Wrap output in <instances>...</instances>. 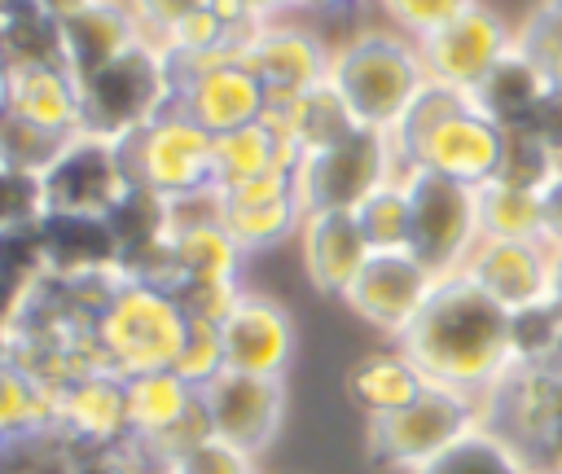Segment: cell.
I'll use <instances>...</instances> for the list:
<instances>
[{"label":"cell","mask_w":562,"mask_h":474,"mask_svg":"<svg viewBox=\"0 0 562 474\" xmlns=\"http://www.w3.org/2000/svg\"><path fill=\"white\" fill-rule=\"evenodd\" d=\"M400 347L435 386L483 399L514 369V312L483 294L465 272H448L400 334Z\"/></svg>","instance_id":"6da1fadb"},{"label":"cell","mask_w":562,"mask_h":474,"mask_svg":"<svg viewBox=\"0 0 562 474\" xmlns=\"http://www.w3.org/2000/svg\"><path fill=\"white\" fill-rule=\"evenodd\" d=\"M400 167H422L448 180H461L470 189L496 180L501 167V140L505 127H496L470 92L443 88V83H426L417 92V101L408 105V114L395 123L391 132Z\"/></svg>","instance_id":"7a4b0ae2"},{"label":"cell","mask_w":562,"mask_h":474,"mask_svg":"<svg viewBox=\"0 0 562 474\" xmlns=\"http://www.w3.org/2000/svg\"><path fill=\"white\" fill-rule=\"evenodd\" d=\"M426 83L417 40L400 31H360L329 57V88L342 97L351 119L373 132H395Z\"/></svg>","instance_id":"3957f363"},{"label":"cell","mask_w":562,"mask_h":474,"mask_svg":"<svg viewBox=\"0 0 562 474\" xmlns=\"http://www.w3.org/2000/svg\"><path fill=\"white\" fill-rule=\"evenodd\" d=\"M92 338L101 347V360L123 377L176 369L189 338V312L176 290L119 276V285L92 316Z\"/></svg>","instance_id":"277c9868"},{"label":"cell","mask_w":562,"mask_h":474,"mask_svg":"<svg viewBox=\"0 0 562 474\" xmlns=\"http://www.w3.org/2000/svg\"><path fill=\"white\" fill-rule=\"evenodd\" d=\"M176 105V70L154 35H140L127 53L83 79V127L92 136L123 140L162 110Z\"/></svg>","instance_id":"5b68a950"},{"label":"cell","mask_w":562,"mask_h":474,"mask_svg":"<svg viewBox=\"0 0 562 474\" xmlns=\"http://www.w3.org/2000/svg\"><path fill=\"white\" fill-rule=\"evenodd\" d=\"M487 426L483 421V399L452 391V386H426L413 404H404L400 413L373 417L364 430V452L378 470H400L413 474L426 461H435L439 452H448L457 439H465L470 430Z\"/></svg>","instance_id":"8992f818"},{"label":"cell","mask_w":562,"mask_h":474,"mask_svg":"<svg viewBox=\"0 0 562 474\" xmlns=\"http://www.w3.org/2000/svg\"><path fill=\"white\" fill-rule=\"evenodd\" d=\"M211 132L193 123L180 105L162 110L132 136H123V158L132 171V184H145L162 193L167 202H189L206 198L211 189Z\"/></svg>","instance_id":"52a82bcc"},{"label":"cell","mask_w":562,"mask_h":474,"mask_svg":"<svg viewBox=\"0 0 562 474\" xmlns=\"http://www.w3.org/2000/svg\"><path fill=\"white\" fill-rule=\"evenodd\" d=\"M404 189H408V250L435 272H461L465 259L474 255V246L483 241L479 228V189L408 167L404 171Z\"/></svg>","instance_id":"ba28073f"},{"label":"cell","mask_w":562,"mask_h":474,"mask_svg":"<svg viewBox=\"0 0 562 474\" xmlns=\"http://www.w3.org/2000/svg\"><path fill=\"white\" fill-rule=\"evenodd\" d=\"M400 171L404 167L391 132L356 127L338 145L303 154L294 167V180H299L303 211H356L378 184L395 180Z\"/></svg>","instance_id":"9c48e42d"},{"label":"cell","mask_w":562,"mask_h":474,"mask_svg":"<svg viewBox=\"0 0 562 474\" xmlns=\"http://www.w3.org/2000/svg\"><path fill=\"white\" fill-rule=\"evenodd\" d=\"M44 206L66 215H110L119 198L132 189V171L123 158V145L110 136L75 132L66 149L53 158V167L40 176Z\"/></svg>","instance_id":"30bf717a"},{"label":"cell","mask_w":562,"mask_h":474,"mask_svg":"<svg viewBox=\"0 0 562 474\" xmlns=\"http://www.w3.org/2000/svg\"><path fill=\"white\" fill-rule=\"evenodd\" d=\"M514 40L518 31H509V22L496 9L470 4L465 13H457L426 40H417V53H422L426 79L457 92H474L487 79V70L514 48Z\"/></svg>","instance_id":"8fae6325"},{"label":"cell","mask_w":562,"mask_h":474,"mask_svg":"<svg viewBox=\"0 0 562 474\" xmlns=\"http://www.w3.org/2000/svg\"><path fill=\"white\" fill-rule=\"evenodd\" d=\"M435 272L413 255V250H373L369 263L356 272L351 290L342 294V303L373 329L400 338L417 312L426 307L430 290H435Z\"/></svg>","instance_id":"7c38bea8"},{"label":"cell","mask_w":562,"mask_h":474,"mask_svg":"<svg viewBox=\"0 0 562 474\" xmlns=\"http://www.w3.org/2000/svg\"><path fill=\"white\" fill-rule=\"evenodd\" d=\"M215 215L233 233V241L246 255H255V250L281 246L285 237H299V224H303L307 211H303V198H299V180L285 167V171H268L259 180L220 189L215 193Z\"/></svg>","instance_id":"4fadbf2b"},{"label":"cell","mask_w":562,"mask_h":474,"mask_svg":"<svg viewBox=\"0 0 562 474\" xmlns=\"http://www.w3.org/2000/svg\"><path fill=\"white\" fill-rule=\"evenodd\" d=\"M176 105L193 123H202L211 136H220V132L259 123L263 105H268V92L241 57H215L206 66L176 70Z\"/></svg>","instance_id":"5bb4252c"},{"label":"cell","mask_w":562,"mask_h":474,"mask_svg":"<svg viewBox=\"0 0 562 474\" xmlns=\"http://www.w3.org/2000/svg\"><path fill=\"white\" fill-rule=\"evenodd\" d=\"M53 435L79 452L127 443V377L114 369H92L61 382L53 391Z\"/></svg>","instance_id":"9a60e30c"},{"label":"cell","mask_w":562,"mask_h":474,"mask_svg":"<svg viewBox=\"0 0 562 474\" xmlns=\"http://www.w3.org/2000/svg\"><path fill=\"white\" fill-rule=\"evenodd\" d=\"M202 404L211 417V430L220 439H228L241 452H263L272 443V435L281 430V413H285V391L281 377H263V373H237L224 369L220 377H211L202 386Z\"/></svg>","instance_id":"2e32d148"},{"label":"cell","mask_w":562,"mask_h":474,"mask_svg":"<svg viewBox=\"0 0 562 474\" xmlns=\"http://www.w3.org/2000/svg\"><path fill=\"white\" fill-rule=\"evenodd\" d=\"M483 294H492L505 312L536 307L553 298V246L527 237H483L461 268Z\"/></svg>","instance_id":"e0dca14e"},{"label":"cell","mask_w":562,"mask_h":474,"mask_svg":"<svg viewBox=\"0 0 562 474\" xmlns=\"http://www.w3.org/2000/svg\"><path fill=\"white\" fill-rule=\"evenodd\" d=\"M329 57L334 53L312 31L290 26L281 18L259 22L250 40L241 44V61L255 70L268 97H299V92L321 88L329 79Z\"/></svg>","instance_id":"ac0fdd59"},{"label":"cell","mask_w":562,"mask_h":474,"mask_svg":"<svg viewBox=\"0 0 562 474\" xmlns=\"http://www.w3.org/2000/svg\"><path fill=\"white\" fill-rule=\"evenodd\" d=\"M220 342L228 369L281 377L294 356V320L277 298L241 290L228 316L220 320Z\"/></svg>","instance_id":"d6986e66"},{"label":"cell","mask_w":562,"mask_h":474,"mask_svg":"<svg viewBox=\"0 0 562 474\" xmlns=\"http://www.w3.org/2000/svg\"><path fill=\"white\" fill-rule=\"evenodd\" d=\"M241 246L215 215V193L176 202V233H171V259H176V290L180 285H237Z\"/></svg>","instance_id":"ffe728a7"},{"label":"cell","mask_w":562,"mask_h":474,"mask_svg":"<svg viewBox=\"0 0 562 474\" xmlns=\"http://www.w3.org/2000/svg\"><path fill=\"white\" fill-rule=\"evenodd\" d=\"M299 255H303L307 281L321 294L342 298L351 290L356 272L369 263L373 246H369L356 211H307L299 224Z\"/></svg>","instance_id":"44dd1931"},{"label":"cell","mask_w":562,"mask_h":474,"mask_svg":"<svg viewBox=\"0 0 562 474\" xmlns=\"http://www.w3.org/2000/svg\"><path fill=\"white\" fill-rule=\"evenodd\" d=\"M9 114L75 136L83 127V83L61 57L9 61Z\"/></svg>","instance_id":"7402d4cb"},{"label":"cell","mask_w":562,"mask_h":474,"mask_svg":"<svg viewBox=\"0 0 562 474\" xmlns=\"http://www.w3.org/2000/svg\"><path fill=\"white\" fill-rule=\"evenodd\" d=\"M140 35H149L132 9V0H88L75 13L57 18V40H61V61L79 75H97L110 66L119 53H127Z\"/></svg>","instance_id":"603a6c76"},{"label":"cell","mask_w":562,"mask_h":474,"mask_svg":"<svg viewBox=\"0 0 562 474\" xmlns=\"http://www.w3.org/2000/svg\"><path fill=\"white\" fill-rule=\"evenodd\" d=\"M35 228H40L44 272L70 276V281L119 272V246H114V233H110V219L105 215L44 211Z\"/></svg>","instance_id":"cb8c5ba5"},{"label":"cell","mask_w":562,"mask_h":474,"mask_svg":"<svg viewBox=\"0 0 562 474\" xmlns=\"http://www.w3.org/2000/svg\"><path fill=\"white\" fill-rule=\"evenodd\" d=\"M549 92H553L549 70H544L527 48H518V40H514V48L487 70V79H483L470 97H474V105H479L496 127H527L531 114L540 110V101H544Z\"/></svg>","instance_id":"d4e9b609"},{"label":"cell","mask_w":562,"mask_h":474,"mask_svg":"<svg viewBox=\"0 0 562 474\" xmlns=\"http://www.w3.org/2000/svg\"><path fill=\"white\" fill-rule=\"evenodd\" d=\"M342 386H347V399L364 413V421H373V417H386V413H400L404 404H413L430 386V377L417 369V360L404 347H391V351L360 356L347 369Z\"/></svg>","instance_id":"484cf974"},{"label":"cell","mask_w":562,"mask_h":474,"mask_svg":"<svg viewBox=\"0 0 562 474\" xmlns=\"http://www.w3.org/2000/svg\"><path fill=\"white\" fill-rule=\"evenodd\" d=\"M193 404H198V386L184 382L176 369H154V373L127 377V430H132V443H140L145 452L158 448Z\"/></svg>","instance_id":"4316f807"},{"label":"cell","mask_w":562,"mask_h":474,"mask_svg":"<svg viewBox=\"0 0 562 474\" xmlns=\"http://www.w3.org/2000/svg\"><path fill=\"white\" fill-rule=\"evenodd\" d=\"M294 171L299 154L290 145H281L263 123H246L233 132H220L211 140V189H233L246 180H259L268 171Z\"/></svg>","instance_id":"83f0119b"},{"label":"cell","mask_w":562,"mask_h":474,"mask_svg":"<svg viewBox=\"0 0 562 474\" xmlns=\"http://www.w3.org/2000/svg\"><path fill=\"white\" fill-rule=\"evenodd\" d=\"M44 435H53V391L31 369H22L0 342V443L9 452Z\"/></svg>","instance_id":"f1b7e54d"},{"label":"cell","mask_w":562,"mask_h":474,"mask_svg":"<svg viewBox=\"0 0 562 474\" xmlns=\"http://www.w3.org/2000/svg\"><path fill=\"white\" fill-rule=\"evenodd\" d=\"M413 474H536V470H531V461L522 456L518 443H509L492 426H479Z\"/></svg>","instance_id":"f546056e"},{"label":"cell","mask_w":562,"mask_h":474,"mask_svg":"<svg viewBox=\"0 0 562 474\" xmlns=\"http://www.w3.org/2000/svg\"><path fill=\"white\" fill-rule=\"evenodd\" d=\"M479 228L483 237H527L544 241V211L540 189H522L509 180L479 184Z\"/></svg>","instance_id":"4dcf8cb0"},{"label":"cell","mask_w":562,"mask_h":474,"mask_svg":"<svg viewBox=\"0 0 562 474\" xmlns=\"http://www.w3.org/2000/svg\"><path fill=\"white\" fill-rule=\"evenodd\" d=\"M356 219L369 237L373 250H408V189H404V171L386 184H378L360 206H356Z\"/></svg>","instance_id":"1f68e13d"},{"label":"cell","mask_w":562,"mask_h":474,"mask_svg":"<svg viewBox=\"0 0 562 474\" xmlns=\"http://www.w3.org/2000/svg\"><path fill=\"white\" fill-rule=\"evenodd\" d=\"M70 136H57L48 127H35L18 114L4 110L0 119V167L9 171H26V176H44L53 167V158L66 149Z\"/></svg>","instance_id":"d6a6232c"},{"label":"cell","mask_w":562,"mask_h":474,"mask_svg":"<svg viewBox=\"0 0 562 474\" xmlns=\"http://www.w3.org/2000/svg\"><path fill=\"white\" fill-rule=\"evenodd\" d=\"M558 351H562V303L558 298L514 312V364L549 369Z\"/></svg>","instance_id":"836d02e7"},{"label":"cell","mask_w":562,"mask_h":474,"mask_svg":"<svg viewBox=\"0 0 562 474\" xmlns=\"http://www.w3.org/2000/svg\"><path fill=\"white\" fill-rule=\"evenodd\" d=\"M553 171H558V158L544 149V140L531 127H505L496 180H509L522 189H544L553 180Z\"/></svg>","instance_id":"e575fe53"},{"label":"cell","mask_w":562,"mask_h":474,"mask_svg":"<svg viewBox=\"0 0 562 474\" xmlns=\"http://www.w3.org/2000/svg\"><path fill=\"white\" fill-rule=\"evenodd\" d=\"M479 0H378V9L386 13V22L408 35V40H426L430 31H439L443 22H452L457 13H465Z\"/></svg>","instance_id":"d590c367"},{"label":"cell","mask_w":562,"mask_h":474,"mask_svg":"<svg viewBox=\"0 0 562 474\" xmlns=\"http://www.w3.org/2000/svg\"><path fill=\"white\" fill-rule=\"evenodd\" d=\"M224 369H228V364H224L220 325H211V320H189V338H184V347H180L176 373L202 391V386H206L211 377H220Z\"/></svg>","instance_id":"8d00e7d4"},{"label":"cell","mask_w":562,"mask_h":474,"mask_svg":"<svg viewBox=\"0 0 562 474\" xmlns=\"http://www.w3.org/2000/svg\"><path fill=\"white\" fill-rule=\"evenodd\" d=\"M167 474H255L250 470V452L233 448L220 435H206L202 443H193L189 452H180L176 461L162 465Z\"/></svg>","instance_id":"74e56055"},{"label":"cell","mask_w":562,"mask_h":474,"mask_svg":"<svg viewBox=\"0 0 562 474\" xmlns=\"http://www.w3.org/2000/svg\"><path fill=\"white\" fill-rule=\"evenodd\" d=\"M44 184L40 176H26V171H9L0 167V233L4 228H26L44 215Z\"/></svg>","instance_id":"f35d334b"},{"label":"cell","mask_w":562,"mask_h":474,"mask_svg":"<svg viewBox=\"0 0 562 474\" xmlns=\"http://www.w3.org/2000/svg\"><path fill=\"white\" fill-rule=\"evenodd\" d=\"M540 140H544V149L558 158V167H562V92L553 88L544 101H540V110L531 114V123H527Z\"/></svg>","instance_id":"ab89813d"},{"label":"cell","mask_w":562,"mask_h":474,"mask_svg":"<svg viewBox=\"0 0 562 474\" xmlns=\"http://www.w3.org/2000/svg\"><path fill=\"white\" fill-rule=\"evenodd\" d=\"M198 4H206V0H132V9H136V18H140V26L149 35H162L176 18H184Z\"/></svg>","instance_id":"60d3db41"},{"label":"cell","mask_w":562,"mask_h":474,"mask_svg":"<svg viewBox=\"0 0 562 474\" xmlns=\"http://www.w3.org/2000/svg\"><path fill=\"white\" fill-rule=\"evenodd\" d=\"M540 211H544V241L553 250H562V167L553 171V180L540 189Z\"/></svg>","instance_id":"b9f144b4"},{"label":"cell","mask_w":562,"mask_h":474,"mask_svg":"<svg viewBox=\"0 0 562 474\" xmlns=\"http://www.w3.org/2000/svg\"><path fill=\"white\" fill-rule=\"evenodd\" d=\"M360 0H294V9H307V13H342V9H356Z\"/></svg>","instance_id":"7bdbcfd3"},{"label":"cell","mask_w":562,"mask_h":474,"mask_svg":"<svg viewBox=\"0 0 562 474\" xmlns=\"http://www.w3.org/2000/svg\"><path fill=\"white\" fill-rule=\"evenodd\" d=\"M250 9H255V18H263V22H272V18H281L285 9H294V0H246Z\"/></svg>","instance_id":"ee69618b"},{"label":"cell","mask_w":562,"mask_h":474,"mask_svg":"<svg viewBox=\"0 0 562 474\" xmlns=\"http://www.w3.org/2000/svg\"><path fill=\"white\" fill-rule=\"evenodd\" d=\"M79 4H88V0H40V9H48L53 18H66V13H75Z\"/></svg>","instance_id":"f6af8a7d"},{"label":"cell","mask_w":562,"mask_h":474,"mask_svg":"<svg viewBox=\"0 0 562 474\" xmlns=\"http://www.w3.org/2000/svg\"><path fill=\"white\" fill-rule=\"evenodd\" d=\"M4 110H9V57L0 48V119H4Z\"/></svg>","instance_id":"bcb514c9"},{"label":"cell","mask_w":562,"mask_h":474,"mask_svg":"<svg viewBox=\"0 0 562 474\" xmlns=\"http://www.w3.org/2000/svg\"><path fill=\"white\" fill-rule=\"evenodd\" d=\"M553 298L562 303V250H553Z\"/></svg>","instance_id":"7dc6e473"},{"label":"cell","mask_w":562,"mask_h":474,"mask_svg":"<svg viewBox=\"0 0 562 474\" xmlns=\"http://www.w3.org/2000/svg\"><path fill=\"white\" fill-rule=\"evenodd\" d=\"M553 373H558V395H562V369H553Z\"/></svg>","instance_id":"c3c4849f"},{"label":"cell","mask_w":562,"mask_h":474,"mask_svg":"<svg viewBox=\"0 0 562 474\" xmlns=\"http://www.w3.org/2000/svg\"><path fill=\"white\" fill-rule=\"evenodd\" d=\"M536 474H562V470H536Z\"/></svg>","instance_id":"681fc988"},{"label":"cell","mask_w":562,"mask_h":474,"mask_svg":"<svg viewBox=\"0 0 562 474\" xmlns=\"http://www.w3.org/2000/svg\"><path fill=\"white\" fill-rule=\"evenodd\" d=\"M0 452H4V443H0Z\"/></svg>","instance_id":"f907efd6"},{"label":"cell","mask_w":562,"mask_h":474,"mask_svg":"<svg viewBox=\"0 0 562 474\" xmlns=\"http://www.w3.org/2000/svg\"><path fill=\"white\" fill-rule=\"evenodd\" d=\"M162 474H167V470H162Z\"/></svg>","instance_id":"816d5d0a"}]
</instances>
